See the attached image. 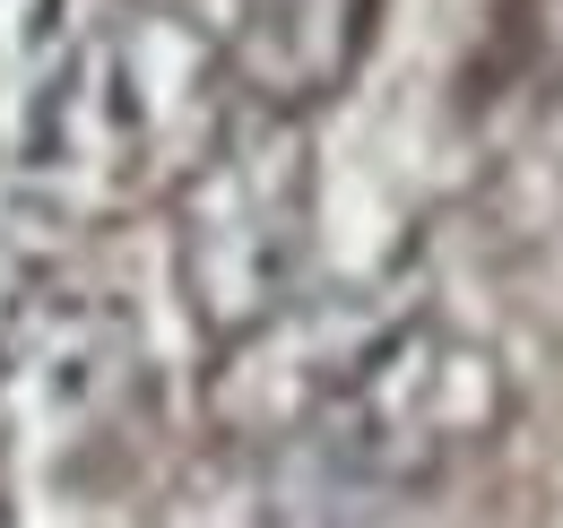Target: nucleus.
<instances>
[{"label": "nucleus", "mask_w": 563, "mask_h": 528, "mask_svg": "<svg viewBox=\"0 0 563 528\" xmlns=\"http://www.w3.org/2000/svg\"><path fill=\"white\" fill-rule=\"evenodd\" d=\"M243 122L217 26L183 0H131L35 87L26 113V191L62 217H104L174 199L191 165Z\"/></svg>", "instance_id": "f257e3e1"}, {"label": "nucleus", "mask_w": 563, "mask_h": 528, "mask_svg": "<svg viewBox=\"0 0 563 528\" xmlns=\"http://www.w3.org/2000/svg\"><path fill=\"white\" fill-rule=\"evenodd\" d=\"M321 174L303 122L243 113L174 191V277L217 338H243L312 277Z\"/></svg>", "instance_id": "f03ea898"}, {"label": "nucleus", "mask_w": 563, "mask_h": 528, "mask_svg": "<svg viewBox=\"0 0 563 528\" xmlns=\"http://www.w3.org/2000/svg\"><path fill=\"white\" fill-rule=\"evenodd\" d=\"M511 425V373L486 338L408 312L347 391L303 425V451L339 485H433Z\"/></svg>", "instance_id": "7ed1b4c3"}, {"label": "nucleus", "mask_w": 563, "mask_h": 528, "mask_svg": "<svg viewBox=\"0 0 563 528\" xmlns=\"http://www.w3.org/2000/svg\"><path fill=\"white\" fill-rule=\"evenodd\" d=\"M408 312L417 304L373 295V286H339V295L303 286L269 321L225 338V355H217V373H209V416L234 442H303V425L347 391V373Z\"/></svg>", "instance_id": "20e7f679"}, {"label": "nucleus", "mask_w": 563, "mask_h": 528, "mask_svg": "<svg viewBox=\"0 0 563 528\" xmlns=\"http://www.w3.org/2000/svg\"><path fill=\"white\" fill-rule=\"evenodd\" d=\"M209 26L234 78V105L269 122H303L355 78L382 26V0H225Z\"/></svg>", "instance_id": "39448f33"}, {"label": "nucleus", "mask_w": 563, "mask_h": 528, "mask_svg": "<svg viewBox=\"0 0 563 528\" xmlns=\"http://www.w3.org/2000/svg\"><path fill=\"white\" fill-rule=\"evenodd\" d=\"M555 35H563V0H555Z\"/></svg>", "instance_id": "423d86ee"}]
</instances>
